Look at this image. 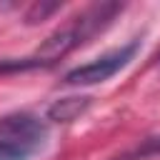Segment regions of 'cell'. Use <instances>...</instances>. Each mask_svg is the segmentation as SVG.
<instances>
[{"instance_id":"cell-1","label":"cell","mask_w":160,"mask_h":160,"mask_svg":"<svg viewBox=\"0 0 160 160\" xmlns=\"http://www.w3.org/2000/svg\"><path fill=\"white\" fill-rule=\"evenodd\" d=\"M118 12H122L120 2H92V5L82 8L80 12H75L68 22H62L58 30H52L42 40V45L38 48V60H42L48 65V62H55V60L70 55L75 48L85 45L90 38L102 32Z\"/></svg>"},{"instance_id":"cell-2","label":"cell","mask_w":160,"mask_h":160,"mask_svg":"<svg viewBox=\"0 0 160 160\" xmlns=\"http://www.w3.org/2000/svg\"><path fill=\"white\" fill-rule=\"evenodd\" d=\"M48 142V122L32 112H10L0 118V158L28 160Z\"/></svg>"},{"instance_id":"cell-3","label":"cell","mask_w":160,"mask_h":160,"mask_svg":"<svg viewBox=\"0 0 160 160\" xmlns=\"http://www.w3.org/2000/svg\"><path fill=\"white\" fill-rule=\"evenodd\" d=\"M138 48H140L138 40H132V42H128V45H120V48H115V50H110V52H105V55H100V58H95V60H90V62L70 70V72L65 75V82H68V85H80V88H82V85L105 82V80H110L112 75H118V72L135 58Z\"/></svg>"},{"instance_id":"cell-4","label":"cell","mask_w":160,"mask_h":160,"mask_svg":"<svg viewBox=\"0 0 160 160\" xmlns=\"http://www.w3.org/2000/svg\"><path fill=\"white\" fill-rule=\"evenodd\" d=\"M90 108V98L85 95H70V98H60L48 108V118L55 122H70L75 118H80L85 110Z\"/></svg>"},{"instance_id":"cell-5","label":"cell","mask_w":160,"mask_h":160,"mask_svg":"<svg viewBox=\"0 0 160 160\" xmlns=\"http://www.w3.org/2000/svg\"><path fill=\"white\" fill-rule=\"evenodd\" d=\"M158 152H160V138H145L132 150H128V152H122V155H118L112 160H145V158H152Z\"/></svg>"},{"instance_id":"cell-6","label":"cell","mask_w":160,"mask_h":160,"mask_svg":"<svg viewBox=\"0 0 160 160\" xmlns=\"http://www.w3.org/2000/svg\"><path fill=\"white\" fill-rule=\"evenodd\" d=\"M55 10H60V2H32L25 12V22L28 25H35V22H42L45 18H50Z\"/></svg>"}]
</instances>
